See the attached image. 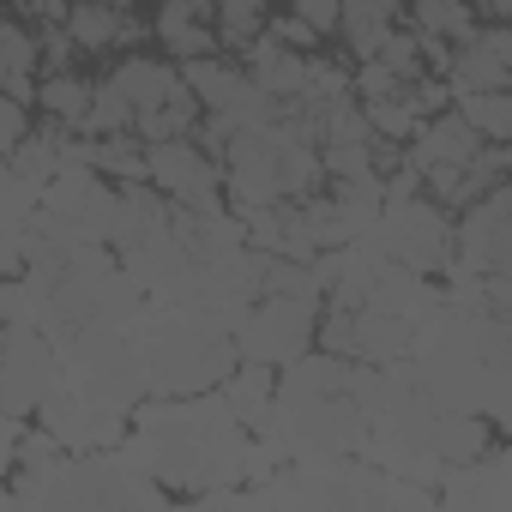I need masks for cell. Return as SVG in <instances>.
I'll return each instance as SVG.
<instances>
[{
	"label": "cell",
	"instance_id": "cell-1",
	"mask_svg": "<svg viewBox=\"0 0 512 512\" xmlns=\"http://www.w3.org/2000/svg\"><path fill=\"white\" fill-rule=\"evenodd\" d=\"M314 308L320 302H308V296H253V308L235 326V356L272 362V368L296 362L314 344Z\"/></svg>",
	"mask_w": 512,
	"mask_h": 512
},
{
	"label": "cell",
	"instance_id": "cell-2",
	"mask_svg": "<svg viewBox=\"0 0 512 512\" xmlns=\"http://www.w3.org/2000/svg\"><path fill=\"white\" fill-rule=\"evenodd\" d=\"M145 181H151L169 205H187V211L223 205V163L205 157V151L193 145V133H187V139H157V145H145Z\"/></svg>",
	"mask_w": 512,
	"mask_h": 512
},
{
	"label": "cell",
	"instance_id": "cell-3",
	"mask_svg": "<svg viewBox=\"0 0 512 512\" xmlns=\"http://www.w3.org/2000/svg\"><path fill=\"white\" fill-rule=\"evenodd\" d=\"M61 350L31 326V320H13L7 326V350H0V410H37L55 386H61Z\"/></svg>",
	"mask_w": 512,
	"mask_h": 512
},
{
	"label": "cell",
	"instance_id": "cell-4",
	"mask_svg": "<svg viewBox=\"0 0 512 512\" xmlns=\"http://www.w3.org/2000/svg\"><path fill=\"white\" fill-rule=\"evenodd\" d=\"M446 85H452V97L458 91H506L512 85V31L500 19L476 25L470 43H458L446 61Z\"/></svg>",
	"mask_w": 512,
	"mask_h": 512
},
{
	"label": "cell",
	"instance_id": "cell-5",
	"mask_svg": "<svg viewBox=\"0 0 512 512\" xmlns=\"http://www.w3.org/2000/svg\"><path fill=\"white\" fill-rule=\"evenodd\" d=\"M398 31V0H338V37L350 61L380 55V43Z\"/></svg>",
	"mask_w": 512,
	"mask_h": 512
},
{
	"label": "cell",
	"instance_id": "cell-6",
	"mask_svg": "<svg viewBox=\"0 0 512 512\" xmlns=\"http://www.w3.org/2000/svg\"><path fill=\"white\" fill-rule=\"evenodd\" d=\"M241 55H247V79L260 85L266 97H278V103H284V97H296V91H302V55H296V49H284L272 31H260Z\"/></svg>",
	"mask_w": 512,
	"mask_h": 512
},
{
	"label": "cell",
	"instance_id": "cell-7",
	"mask_svg": "<svg viewBox=\"0 0 512 512\" xmlns=\"http://www.w3.org/2000/svg\"><path fill=\"white\" fill-rule=\"evenodd\" d=\"M109 79L121 85V97L133 103V115L139 109H157V103H169L181 91V67L175 61H157V55H127Z\"/></svg>",
	"mask_w": 512,
	"mask_h": 512
},
{
	"label": "cell",
	"instance_id": "cell-8",
	"mask_svg": "<svg viewBox=\"0 0 512 512\" xmlns=\"http://www.w3.org/2000/svg\"><path fill=\"white\" fill-rule=\"evenodd\" d=\"M121 25H127V0H67V19H61V31L73 37L79 55L115 49L121 43Z\"/></svg>",
	"mask_w": 512,
	"mask_h": 512
},
{
	"label": "cell",
	"instance_id": "cell-9",
	"mask_svg": "<svg viewBox=\"0 0 512 512\" xmlns=\"http://www.w3.org/2000/svg\"><path fill=\"white\" fill-rule=\"evenodd\" d=\"M181 79H187V91L199 97V109H229V103L247 91V67H235L223 49H217V55H199V61H181Z\"/></svg>",
	"mask_w": 512,
	"mask_h": 512
},
{
	"label": "cell",
	"instance_id": "cell-10",
	"mask_svg": "<svg viewBox=\"0 0 512 512\" xmlns=\"http://www.w3.org/2000/svg\"><path fill=\"white\" fill-rule=\"evenodd\" d=\"M91 91H97V79H79L73 67L67 73H43V85H37V109L55 121V127H67V133H79L85 127V115H91Z\"/></svg>",
	"mask_w": 512,
	"mask_h": 512
},
{
	"label": "cell",
	"instance_id": "cell-11",
	"mask_svg": "<svg viewBox=\"0 0 512 512\" xmlns=\"http://www.w3.org/2000/svg\"><path fill=\"white\" fill-rule=\"evenodd\" d=\"M452 109L464 115V127H470L482 145H506V139H512V97H506V91H458Z\"/></svg>",
	"mask_w": 512,
	"mask_h": 512
},
{
	"label": "cell",
	"instance_id": "cell-12",
	"mask_svg": "<svg viewBox=\"0 0 512 512\" xmlns=\"http://www.w3.org/2000/svg\"><path fill=\"white\" fill-rule=\"evenodd\" d=\"M205 19L217 31V49H247L266 31V0H211Z\"/></svg>",
	"mask_w": 512,
	"mask_h": 512
},
{
	"label": "cell",
	"instance_id": "cell-13",
	"mask_svg": "<svg viewBox=\"0 0 512 512\" xmlns=\"http://www.w3.org/2000/svg\"><path fill=\"white\" fill-rule=\"evenodd\" d=\"M410 19H416V31L446 37V43H470V31L482 25L470 0H410Z\"/></svg>",
	"mask_w": 512,
	"mask_h": 512
},
{
	"label": "cell",
	"instance_id": "cell-14",
	"mask_svg": "<svg viewBox=\"0 0 512 512\" xmlns=\"http://www.w3.org/2000/svg\"><path fill=\"white\" fill-rule=\"evenodd\" d=\"M85 139H103V133H133V103L121 97V85L115 79H97V91H91V115H85V127H79Z\"/></svg>",
	"mask_w": 512,
	"mask_h": 512
},
{
	"label": "cell",
	"instance_id": "cell-15",
	"mask_svg": "<svg viewBox=\"0 0 512 512\" xmlns=\"http://www.w3.org/2000/svg\"><path fill=\"white\" fill-rule=\"evenodd\" d=\"M266 31H272L284 49H296V55H314V49H320V31H314V25H302L296 13H278V19H266Z\"/></svg>",
	"mask_w": 512,
	"mask_h": 512
},
{
	"label": "cell",
	"instance_id": "cell-16",
	"mask_svg": "<svg viewBox=\"0 0 512 512\" xmlns=\"http://www.w3.org/2000/svg\"><path fill=\"white\" fill-rule=\"evenodd\" d=\"M37 61H43L49 73H67V67L79 61V49H73V37H67L61 25H49V31L37 37Z\"/></svg>",
	"mask_w": 512,
	"mask_h": 512
},
{
	"label": "cell",
	"instance_id": "cell-17",
	"mask_svg": "<svg viewBox=\"0 0 512 512\" xmlns=\"http://www.w3.org/2000/svg\"><path fill=\"white\" fill-rule=\"evenodd\" d=\"M25 133H31V103H19V97L0 91V151H13Z\"/></svg>",
	"mask_w": 512,
	"mask_h": 512
},
{
	"label": "cell",
	"instance_id": "cell-18",
	"mask_svg": "<svg viewBox=\"0 0 512 512\" xmlns=\"http://www.w3.org/2000/svg\"><path fill=\"white\" fill-rule=\"evenodd\" d=\"M290 13H296L302 25H314L320 37L338 31V0H290Z\"/></svg>",
	"mask_w": 512,
	"mask_h": 512
},
{
	"label": "cell",
	"instance_id": "cell-19",
	"mask_svg": "<svg viewBox=\"0 0 512 512\" xmlns=\"http://www.w3.org/2000/svg\"><path fill=\"white\" fill-rule=\"evenodd\" d=\"M19 7H25L31 19H43V25H61V19H67V0H19Z\"/></svg>",
	"mask_w": 512,
	"mask_h": 512
},
{
	"label": "cell",
	"instance_id": "cell-20",
	"mask_svg": "<svg viewBox=\"0 0 512 512\" xmlns=\"http://www.w3.org/2000/svg\"><path fill=\"white\" fill-rule=\"evenodd\" d=\"M0 506H25V500H19V488H7V482H0Z\"/></svg>",
	"mask_w": 512,
	"mask_h": 512
},
{
	"label": "cell",
	"instance_id": "cell-21",
	"mask_svg": "<svg viewBox=\"0 0 512 512\" xmlns=\"http://www.w3.org/2000/svg\"><path fill=\"white\" fill-rule=\"evenodd\" d=\"M0 350H7V326H0Z\"/></svg>",
	"mask_w": 512,
	"mask_h": 512
}]
</instances>
